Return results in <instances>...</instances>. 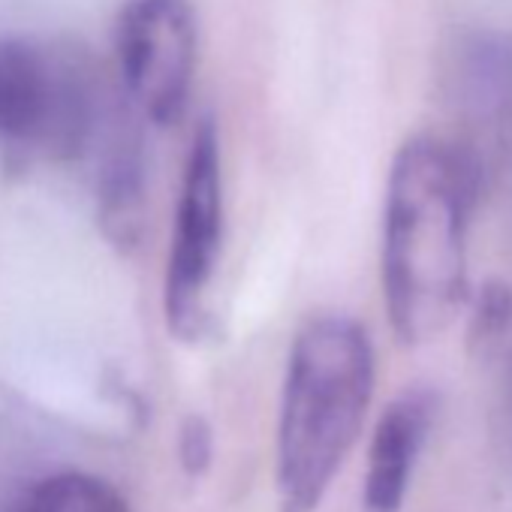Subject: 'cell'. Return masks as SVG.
Segmentation results:
<instances>
[{
	"mask_svg": "<svg viewBox=\"0 0 512 512\" xmlns=\"http://www.w3.org/2000/svg\"><path fill=\"white\" fill-rule=\"evenodd\" d=\"M476 193L470 157L437 139H407L383 208V296L404 344L434 341L467 296V229Z\"/></svg>",
	"mask_w": 512,
	"mask_h": 512,
	"instance_id": "cell-1",
	"label": "cell"
},
{
	"mask_svg": "<svg viewBox=\"0 0 512 512\" xmlns=\"http://www.w3.org/2000/svg\"><path fill=\"white\" fill-rule=\"evenodd\" d=\"M374 395V347L368 332L344 314L314 317L293 341L281 428L278 500L281 512H314L350 446Z\"/></svg>",
	"mask_w": 512,
	"mask_h": 512,
	"instance_id": "cell-2",
	"label": "cell"
},
{
	"mask_svg": "<svg viewBox=\"0 0 512 512\" xmlns=\"http://www.w3.org/2000/svg\"><path fill=\"white\" fill-rule=\"evenodd\" d=\"M223 247V169L220 136L211 118L199 121L178 193L175 232L166 260L163 311L169 332L184 341L202 335L208 293Z\"/></svg>",
	"mask_w": 512,
	"mask_h": 512,
	"instance_id": "cell-3",
	"label": "cell"
},
{
	"mask_svg": "<svg viewBox=\"0 0 512 512\" xmlns=\"http://www.w3.org/2000/svg\"><path fill=\"white\" fill-rule=\"evenodd\" d=\"M115 61L130 103L157 127L184 118L199 28L190 0H127L115 19Z\"/></svg>",
	"mask_w": 512,
	"mask_h": 512,
	"instance_id": "cell-4",
	"label": "cell"
},
{
	"mask_svg": "<svg viewBox=\"0 0 512 512\" xmlns=\"http://www.w3.org/2000/svg\"><path fill=\"white\" fill-rule=\"evenodd\" d=\"M88 127L91 97L67 61L22 37L0 40V148L70 154Z\"/></svg>",
	"mask_w": 512,
	"mask_h": 512,
	"instance_id": "cell-5",
	"label": "cell"
},
{
	"mask_svg": "<svg viewBox=\"0 0 512 512\" xmlns=\"http://www.w3.org/2000/svg\"><path fill=\"white\" fill-rule=\"evenodd\" d=\"M437 395L425 386L398 395L377 422L365 473V512H398L410 491L416 464L437 422Z\"/></svg>",
	"mask_w": 512,
	"mask_h": 512,
	"instance_id": "cell-6",
	"label": "cell"
},
{
	"mask_svg": "<svg viewBox=\"0 0 512 512\" xmlns=\"http://www.w3.org/2000/svg\"><path fill=\"white\" fill-rule=\"evenodd\" d=\"M19 512H130V506L121 491L100 476L58 473L37 482Z\"/></svg>",
	"mask_w": 512,
	"mask_h": 512,
	"instance_id": "cell-7",
	"label": "cell"
}]
</instances>
